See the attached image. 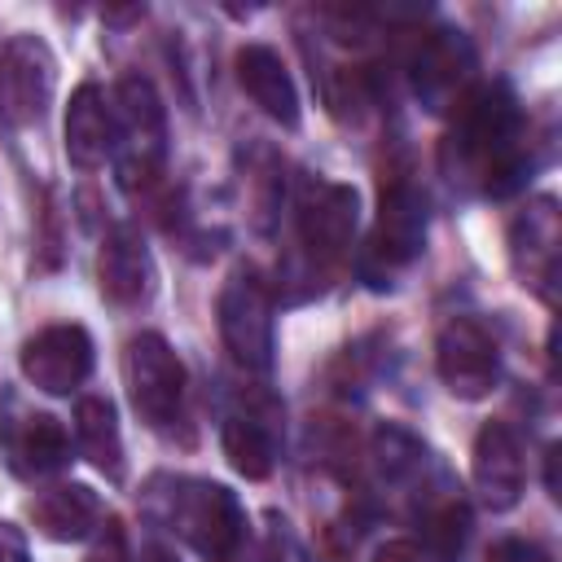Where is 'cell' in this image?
<instances>
[{
    "mask_svg": "<svg viewBox=\"0 0 562 562\" xmlns=\"http://www.w3.org/2000/svg\"><path fill=\"white\" fill-rule=\"evenodd\" d=\"M0 562H31V549H26V536L0 518Z\"/></svg>",
    "mask_w": 562,
    "mask_h": 562,
    "instance_id": "484cf974",
    "label": "cell"
},
{
    "mask_svg": "<svg viewBox=\"0 0 562 562\" xmlns=\"http://www.w3.org/2000/svg\"><path fill=\"white\" fill-rule=\"evenodd\" d=\"M31 522L48 540H88L105 522V505L88 483H57L31 501Z\"/></svg>",
    "mask_w": 562,
    "mask_h": 562,
    "instance_id": "ac0fdd59",
    "label": "cell"
},
{
    "mask_svg": "<svg viewBox=\"0 0 562 562\" xmlns=\"http://www.w3.org/2000/svg\"><path fill=\"white\" fill-rule=\"evenodd\" d=\"M487 562H553L540 544H531V540H518V536H509V540H496L492 544V553H487Z\"/></svg>",
    "mask_w": 562,
    "mask_h": 562,
    "instance_id": "d4e9b609",
    "label": "cell"
},
{
    "mask_svg": "<svg viewBox=\"0 0 562 562\" xmlns=\"http://www.w3.org/2000/svg\"><path fill=\"white\" fill-rule=\"evenodd\" d=\"M75 443L79 457H88L105 479H123V435L105 395H83L75 404Z\"/></svg>",
    "mask_w": 562,
    "mask_h": 562,
    "instance_id": "ffe728a7",
    "label": "cell"
},
{
    "mask_svg": "<svg viewBox=\"0 0 562 562\" xmlns=\"http://www.w3.org/2000/svg\"><path fill=\"white\" fill-rule=\"evenodd\" d=\"M97 285L114 307H140L154 294V259L145 237L132 224H119L105 233L97 250Z\"/></svg>",
    "mask_w": 562,
    "mask_h": 562,
    "instance_id": "9a60e30c",
    "label": "cell"
},
{
    "mask_svg": "<svg viewBox=\"0 0 562 562\" xmlns=\"http://www.w3.org/2000/svg\"><path fill=\"white\" fill-rule=\"evenodd\" d=\"M237 83L241 92L281 127H299V88L281 61L277 48L268 44H246L237 53Z\"/></svg>",
    "mask_w": 562,
    "mask_h": 562,
    "instance_id": "e0dca14e",
    "label": "cell"
},
{
    "mask_svg": "<svg viewBox=\"0 0 562 562\" xmlns=\"http://www.w3.org/2000/svg\"><path fill=\"white\" fill-rule=\"evenodd\" d=\"M140 509L206 562H237V553L246 549V509L237 492L215 479L149 474L140 487Z\"/></svg>",
    "mask_w": 562,
    "mask_h": 562,
    "instance_id": "7a4b0ae2",
    "label": "cell"
},
{
    "mask_svg": "<svg viewBox=\"0 0 562 562\" xmlns=\"http://www.w3.org/2000/svg\"><path fill=\"white\" fill-rule=\"evenodd\" d=\"M360 224V193L342 180H307L294 202L299 255L307 259V277H325L351 246Z\"/></svg>",
    "mask_w": 562,
    "mask_h": 562,
    "instance_id": "52a82bcc",
    "label": "cell"
},
{
    "mask_svg": "<svg viewBox=\"0 0 562 562\" xmlns=\"http://www.w3.org/2000/svg\"><path fill=\"white\" fill-rule=\"evenodd\" d=\"M140 562H176V553H171V549H162V544H149V549L140 553Z\"/></svg>",
    "mask_w": 562,
    "mask_h": 562,
    "instance_id": "83f0119b",
    "label": "cell"
},
{
    "mask_svg": "<svg viewBox=\"0 0 562 562\" xmlns=\"http://www.w3.org/2000/svg\"><path fill=\"white\" fill-rule=\"evenodd\" d=\"M0 457L18 479L35 483V479H48V474L70 465V435L61 430V422L53 413H40V408L22 404L18 395H4V404H0Z\"/></svg>",
    "mask_w": 562,
    "mask_h": 562,
    "instance_id": "8fae6325",
    "label": "cell"
},
{
    "mask_svg": "<svg viewBox=\"0 0 562 562\" xmlns=\"http://www.w3.org/2000/svg\"><path fill=\"white\" fill-rule=\"evenodd\" d=\"M110 154H114V101L105 97L101 83L83 79L66 105V158L79 171H97L105 167Z\"/></svg>",
    "mask_w": 562,
    "mask_h": 562,
    "instance_id": "2e32d148",
    "label": "cell"
},
{
    "mask_svg": "<svg viewBox=\"0 0 562 562\" xmlns=\"http://www.w3.org/2000/svg\"><path fill=\"white\" fill-rule=\"evenodd\" d=\"M443 176L483 198H509L536 171L531 123L509 83H479L452 105V127L439 149Z\"/></svg>",
    "mask_w": 562,
    "mask_h": 562,
    "instance_id": "6da1fadb",
    "label": "cell"
},
{
    "mask_svg": "<svg viewBox=\"0 0 562 562\" xmlns=\"http://www.w3.org/2000/svg\"><path fill=\"white\" fill-rule=\"evenodd\" d=\"M57 88V57L40 35L0 40V127L22 132L44 119Z\"/></svg>",
    "mask_w": 562,
    "mask_h": 562,
    "instance_id": "ba28073f",
    "label": "cell"
},
{
    "mask_svg": "<svg viewBox=\"0 0 562 562\" xmlns=\"http://www.w3.org/2000/svg\"><path fill=\"white\" fill-rule=\"evenodd\" d=\"M558 255H562V215L558 202L540 193L509 220V263L518 281L544 303L558 299Z\"/></svg>",
    "mask_w": 562,
    "mask_h": 562,
    "instance_id": "7c38bea8",
    "label": "cell"
},
{
    "mask_svg": "<svg viewBox=\"0 0 562 562\" xmlns=\"http://www.w3.org/2000/svg\"><path fill=\"white\" fill-rule=\"evenodd\" d=\"M422 540L439 562H457L470 540V505L461 496H443L422 514Z\"/></svg>",
    "mask_w": 562,
    "mask_h": 562,
    "instance_id": "7402d4cb",
    "label": "cell"
},
{
    "mask_svg": "<svg viewBox=\"0 0 562 562\" xmlns=\"http://www.w3.org/2000/svg\"><path fill=\"white\" fill-rule=\"evenodd\" d=\"M373 562H422V549H417L413 540H386V544L373 553Z\"/></svg>",
    "mask_w": 562,
    "mask_h": 562,
    "instance_id": "4316f807",
    "label": "cell"
},
{
    "mask_svg": "<svg viewBox=\"0 0 562 562\" xmlns=\"http://www.w3.org/2000/svg\"><path fill=\"white\" fill-rule=\"evenodd\" d=\"M435 369L457 400H483L501 382V342L479 316H448L435 334Z\"/></svg>",
    "mask_w": 562,
    "mask_h": 562,
    "instance_id": "9c48e42d",
    "label": "cell"
},
{
    "mask_svg": "<svg viewBox=\"0 0 562 562\" xmlns=\"http://www.w3.org/2000/svg\"><path fill=\"white\" fill-rule=\"evenodd\" d=\"M426 220H430L426 193L408 176H395L391 184H382L378 220H373V233H369V246H364V277H369L373 290L391 285V277L422 255Z\"/></svg>",
    "mask_w": 562,
    "mask_h": 562,
    "instance_id": "8992f818",
    "label": "cell"
},
{
    "mask_svg": "<svg viewBox=\"0 0 562 562\" xmlns=\"http://www.w3.org/2000/svg\"><path fill=\"white\" fill-rule=\"evenodd\" d=\"M220 443H224L228 465L241 479H268L277 465V426H272V417H263L255 408L228 413L220 426Z\"/></svg>",
    "mask_w": 562,
    "mask_h": 562,
    "instance_id": "d6986e66",
    "label": "cell"
},
{
    "mask_svg": "<svg viewBox=\"0 0 562 562\" xmlns=\"http://www.w3.org/2000/svg\"><path fill=\"white\" fill-rule=\"evenodd\" d=\"M408 83L417 92V101L426 110H452L465 92H470V75H474V48L461 31L452 26H430L417 31L408 44Z\"/></svg>",
    "mask_w": 562,
    "mask_h": 562,
    "instance_id": "30bf717a",
    "label": "cell"
},
{
    "mask_svg": "<svg viewBox=\"0 0 562 562\" xmlns=\"http://www.w3.org/2000/svg\"><path fill=\"white\" fill-rule=\"evenodd\" d=\"M246 184H250V215H255V228L268 233L277 211H281V198H285V176H281V158L263 145L250 149L246 158Z\"/></svg>",
    "mask_w": 562,
    "mask_h": 562,
    "instance_id": "603a6c76",
    "label": "cell"
},
{
    "mask_svg": "<svg viewBox=\"0 0 562 562\" xmlns=\"http://www.w3.org/2000/svg\"><path fill=\"white\" fill-rule=\"evenodd\" d=\"M123 378H127V395L132 408L140 413V422L149 430L171 435L184 422V395H189V373L184 360L171 351V342L154 329L136 334L123 351Z\"/></svg>",
    "mask_w": 562,
    "mask_h": 562,
    "instance_id": "5b68a950",
    "label": "cell"
},
{
    "mask_svg": "<svg viewBox=\"0 0 562 562\" xmlns=\"http://www.w3.org/2000/svg\"><path fill=\"white\" fill-rule=\"evenodd\" d=\"M18 360H22V378L35 391H44V395H70L92 373V338L75 321L44 325L40 334H31L22 342V356Z\"/></svg>",
    "mask_w": 562,
    "mask_h": 562,
    "instance_id": "4fadbf2b",
    "label": "cell"
},
{
    "mask_svg": "<svg viewBox=\"0 0 562 562\" xmlns=\"http://www.w3.org/2000/svg\"><path fill=\"white\" fill-rule=\"evenodd\" d=\"M92 536H97V540H92V549H88L83 562H132L127 531H123V522H119L114 514H105V522H101Z\"/></svg>",
    "mask_w": 562,
    "mask_h": 562,
    "instance_id": "cb8c5ba5",
    "label": "cell"
},
{
    "mask_svg": "<svg viewBox=\"0 0 562 562\" xmlns=\"http://www.w3.org/2000/svg\"><path fill=\"white\" fill-rule=\"evenodd\" d=\"M369 461L382 483H408L426 470V443L417 435H408L404 426H378V435L369 443Z\"/></svg>",
    "mask_w": 562,
    "mask_h": 562,
    "instance_id": "44dd1931",
    "label": "cell"
},
{
    "mask_svg": "<svg viewBox=\"0 0 562 562\" xmlns=\"http://www.w3.org/2000/svg\"><path fill=\"white\" fill-rule=\"evenodd\" d=\"M215 325L224 338V351L246 373H268L277 351V316L272 294L255 268H233L215 299Z\"/></svg>",
    "mask_w": 562,
    "mask_h": 562,
    "instance_id": "277c9868",
    "label": "cell"
},
{
    "mask_svg": "<svg viewBox=\"0 0 562 562\" xmlns=\"http://www.w3.org/2000/svg\"><path fill=\"white\" fill-rule=\"evenodd\" d=\"M114 171L127 193L158 184L167 162V110L145 75H123L114 88Z\"/></svg>",
    "mask_w": 562,
    "mask_h": 562,
    "instance_id": "3957f363",
    "label": "cell"
},
{
    "mask_svg": "<svg viewBox=\"0 0 562 562\" xmlns=\"http://www.w3.org/2000/svg\"><path fill=\"white\" fill-rule=\"evenodd\" d=\"M470 479L479 501L492 514H505L518 505L522 483H527V465H522V443L514 435L509 422H483L474 435V461H470Z\"/></svg>",
    "mask_w": 562,
    "mask_h": 562,
    "instance_id": "5bb4252c",
    "label": "cell"
}]
</instances>
